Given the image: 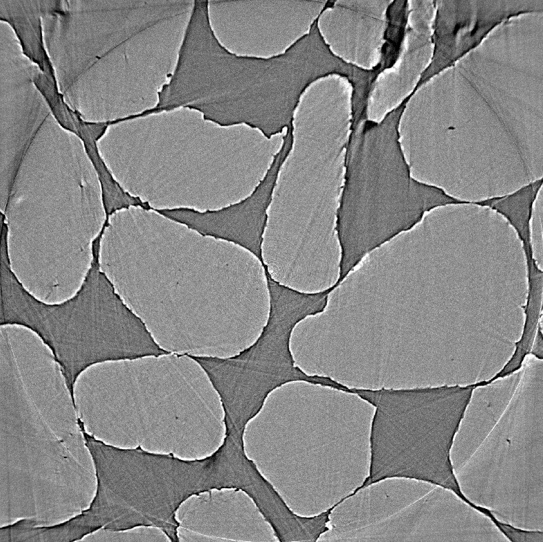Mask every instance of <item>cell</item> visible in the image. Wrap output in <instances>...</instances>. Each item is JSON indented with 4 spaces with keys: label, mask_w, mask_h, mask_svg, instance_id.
I'll return each instance as SVG.
<instances>
[{
    "label": "cell",
    "mask_w": 543,
    "mask_h": 542,
    "mask_svg": "<svg viewBox=\"0 0 543 542\" xmlns=\"http://www.w3.org/2000/svg\"><path fill=\"white\" fill-rule=\"evenodd\" d=\"M104 236L98 231L91 240L89 265L78 289L57 303L34 296L12 270L10 258L1 260L0 326L27 329L47 347L74 408L76 384L89 368L174 354L157 342L101 269Z\"/></svg>",
    "instance_id": "cell-1"
},
{
    "label": "cell",
    "mask_w": 543,
    "mask_h": 542,
    "mask_svg": "<svg viewBox=\"0 0 543 542\" xmlns=\"http://www.w3.org/2000/svg\"><path fill=\"white\" fill-rule=\"evenodd\" d=\"M334 231L339 288L368 255L423 222V181L412 175L395 130L385 123L351 127Z\"/></svg>",
    "instance_id": "cell-2"
},
{
    "label": "cell",
    "mask_w": 543,
    "mask_h": 542,
    "mask_svg": "<svg viewBox=\"0 0 543 542\" xmlns=\"http://www.w3.org/2000/svg\"><path fill=\"white\" fill-rule=\"evenodd\" d=\"M268 312L256 340L229 357L175 353L194 362L217 393L223 421L247 425L263 409L270 395L295 382H304L349 394L350 387L330 376L311 375L296 362L291 340L296 326L308 317L323 313L332 284L317 291H300L280 282L269 267L263 269Z\"/></svg>",
    "instance_id": "cell-3"
},
{
    "label": "cell",
    "mask_w": 543,
    "mask_h": 542,
    "mask_svg": "<svg viewBox=\"0 0 543 542\" xmlns=\"http://www.w3.org/2000/svg\"><path fill=\"white\" fill-rule=\"evenodd\" d=\"M293 145V132L288 131L262 178L247 196L238 201L204 210L187 206L153 207L152 212L200 236L235 245L252 255L262 267L267 264L263 247L268 211L281 171Z\"/></svg>",
    "instance_id": "cell-4"
},
{
    "label": "cell",
    "mask_w": 543,
    "mask_h": 542,
    "mask_svg": "<svg viewBox=\"0 0 543 542\" xmlns=\"http://www.w3.org/2000/svg\"><path fill=\"white\" fill-rule=\"evenodd\" d=\"M542 185L543 178L540 177L511 192L479 199V207L501 216L512 227L521 243L524 258L535 256L532 220Z\"/></svg>",
    "instance_id": "cell-5"
},
{
    "label": "cell",
    "mask_w": 543,
    "mask_h": 542,
    "mask_svg": "<svg viewBox=\"0 0 543 542\" xmlns=\"http://www.w3.org/2000/svg\"><path fill=\"white\" fill-rule=\"evenodd\" d=\"M527 281L526 302L521 306L524 322L520 338L513 342L514 350L510 358L493 377L487 379L491 384L500 379L511 376L518 371L532 346L542 316L543 271L537 260L525 263Z\"/></svg>",
    "instance_id": "cell-6"
},
{
    "label": "cell",
    "mask_w": 543,
    "mask_h": 542,
    "mask_svg": "<svg viewBox=\"0 0 543 542\" xmlns=\"http://www.w3.org/2000/svg\"><path fill=\"white\" fill-rule=\"evenodd\" d=\"M535 357L542 359V326L539 327L535 337L531 353Z\"/></svg>",
    "instance_id": "cell-7"
}]
</instances>
